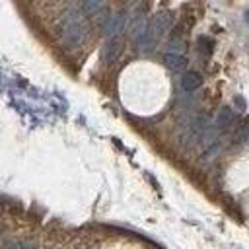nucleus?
Returning a JSON list of instances; mask_svg holds the SVG:
<instances>
[{"label": "nucleus", "instance_id": "2", "mask_svg": "<svg viewBox=\"0 0 249 249\" xmlns=\"http://www.w3.org/2000/svg\"><path fill=\"white\" fill-rule=\"evenodd\" d=\"M126 21H128V16H126L124 12L105 16V21H103V31H105V35H107L109 39L119 37V33L126 27Z\"/></svg>", "mask_w": 249, "mask_h": 249}, {"label": "nucleus", "instance_id": "3", "mask_svg": "<svg viewBox=\"0 0 249 249\" xmlns=\"http://www.w3.org/2000/svg\"><path fill=\"white\" fill-rule=\"evenodd\" d=\"M171 16L169 14H165V12H160V14H156L150 21H148V29L152 31V35L156 37V39H160L163 33H167L169 29H171Z\"/></svg>", "mask_w": 249, "mask_h": 249}, {"label": "nucleus", "instance_id": "4", "mask_svg": "<svg viewBox=\"0 0 249 249\" xmlns=\"http://www.w3.org/2000/svg\"><path fill=\"white\" fill-rule=\"evenodd\" d=\"M237 119L239 117H237V113H235L233 107H222L220 113H218V117H216L214 126L218 130H228V128H231V126L237 124Z\"/></svg>", "mask_w": 249, "mask_h": 249}, {"label": "nucleus", "instance_id": "9", "mask_svg": "<svg viewBox=\"0 0 249 249\" xmlns=\"http://www.w3.org/2000/svg\"><path fill=\"white\" fill-rule=\"evenodd\" d=\"M82 10L86 12V16L97 18V16H101L105 12V4H101V2H84L82 4Z\"/></svg>", "mask_w": 249, "mask_h": 249}, {"label": "nucleus", "instance_id": "6", "mask_svg": "<svg viewBox=\"0 0 249 249\" xmlns=\"http://www.w3.org/2000/svg\"><path fill=\"white\" fill-rule=\"evenodd\" d=\"M121 53H123V41H121V37H113V39H109L107 45L103 47L101 56H103L105 62H113L115 58L121 56Z\"/></svg>", "mask_w": 249, "mask_h": 249}, {"label": "nucleus", "instance_id": "7", "mask_svg": "<svg viewBox=\"0 0 249 249\" xmlns=\"http://www.w3.org/2000/svg\"><path fill=\"white\" fill-rule=\"evenodd\" d=\"M163 64H165L169 70H173V72H181V70L187 68V58H185L183 53L167 51V53L163 54Z\"/></svg>", "mask_w": 249, "mask_h": 249}, {"label": "nucleus", "instance_id": "5", "mask_svg": "<svg viewBox=\"0 0 249 249\" xmlns=\"http://www.w3.org/2000/svg\"><path fill=\"white\" fill-rule=\"evenodd\" d=\"M179 86H181V89H183L185 93L196 91V89L202 86V76H200V72H196V70H187V72H183V76H181V80H179Z\"/></svg>", "mask_w": 249, "mask_h": 249}, {"label": "nucleus", "instance_id": "12", "mask_svg": "<svg viewBox=\"0 0 249 249\" xmlns=\"http://www.w3.org/2000/svg\"><path fill=\"white\" fill-rule=\"evenodd\" d=\"M245 18H247V21H249V8H247V12H245Z\"/></svg>", "mask_w": 249, "mask_h": 249}, {"label": "nucleus", "instance_id": "8", "mask_svg": "<svg viewBox=\"0 0 249 249\" xmlns=\"http://www.w3.org/2000/svg\"><path fill=\"white\" fill-rule=\"evenodd\" d=\"M196 51L202 56H210L214 51V39L210 35H198L196 37Z\"/></svg>", "mask_w": 249, "mask_h": 249}, {"label": "nucleus", "instance_id": "10", "mask_svg": "<svg viewBox=\"0 0 249 249\" xmlns=\"http://www.w3.org/2000/svg\"><path fill=\"white\" fill-rule=\"evenodd\" d=\"M235 140L237 142H249V121L243 123V124H239L237 134H235Z\"/></svg>", "mask_w": 249, "mask_h": 249}, {"label": "nucleus", "instance_id": "1", "mask_svg": "<svg viewBox=\"0 0 249 249\" xmlns=\"http://www.w3.org/2000/svg\"><path fill=\"white\" fill-rule=\"evenodd\" d=\"M86 27L78 14H70L62 23V43L68 47H76L84 39Z\"/></svg>", "mask_w": 249, "mask_h": 249}, {"label": "nucleus", "instance_id": "11", "mask_svg": "<svg viewBox=\"0 0 249 249\" xmlns=\"http://www.w3.org/2000/svg\"><path fill=\"white\" fill-rule=\"evenodd\" d=\"M233 105L237 107V111H245V109H247V101H245L241 95H235V97H233Z\"/></svg>", "mask_w": 249, "mask_h": 249}]
</instances>
